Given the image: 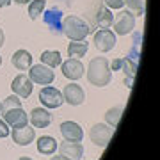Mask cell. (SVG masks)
I'll return each instance as SVG.
<instances>
[{"instance_id":"6da1fadb","label":"cell","mask_w":160,"mask_h":160,"mask_svg":"<svg viewBox=\"0 0 160 160\" xmlns=\"http://www.w3.org/2000/svg\"><path fill=\"white\" fill-rule=\"evenodd\" d=\"M87 80L96 87L109 86V82L112 80L109 61H107L105 57L91 59V62H89V66H87Z\"/></svg>"},{"instance_id":"7a4b0ae2","label":"cell","mask_w":160,"mask_h":160,"mask_svg":"<svg viewBox=\"0 0 160 160\" xmlns=\"http://www.w3.org/2000/svg\"><path fill=\"white\" fill-rule=\"evenodd\" d=\"M89 32H91V29H89L87 22H84L78 16H68L62 22V34L71 41H84L89 36Z\"/></svg>"},{"instance_id":"3957f363","label":"cell","mask_w":160,"mask_h":160,"mask_svg":"<svg viewBox=\"0 0 160 160\" xmlns=\"http://www.w3.org/2000/svg\"><path fill=\"white\" fill-rule=\"evenodd\" d=\"M29 78L32 80V84H39V86H50L55 80V73L52 71V68H48L46 64H34L30 66Z\"/></svg>"},{"instance_id":"277c9868","label":"cell","mask_w":160,"mask_h":160,"mask_svg":"<svg viewBox=\"0 0 160 160\" xmlns=\"http://www.w3.org/2000/svg\"><path fill=\"white\" fill-rule=\"evenodd\" d=\"M39 102L45 105L46 109H59L64 103L62 92L53 86H45L39 91Z\"/></svg>"},{"instance_id":"5b68a950","label":"cell","mask_w":160,"mask_h":160,"mask_svg":"<svg viewBox=\"0 0 160 160\" xmlns=\"http://www.w3.org/2000/svg\"><path fill=\"white\" fill-rule=\"evenodd\" d=\"M112 133H114V128L109 125H105V123H98L91 128L89 132V137L94 144H96L98 148H107V144L110 142V139H112Z\"/></svg>"},{"instance_id":"8992f818","label":"cell","mask_w":160,"mask_h":160,"mask_svg":"<svg viewBox=\"0 0 160 160\" xmlns=\"http://www.w3.org/2000/svg\"><path fill=\"white\" fill-rule=\"evenodd\" d=\"M112 25H114V34L126 36L128 32H132V30L135 29V16L128 9L126 11H121L116 14Z\"/></svg>"},{"instance_id":"52a82bcc","label":"cell","mask_w":160,"mask_h":160,"mask_svg":"<svg viewBox=\"0 0 160 160\" xmlns=\"http://www.w3.org/2000/svg\"><path fill=\"white\" fill-rule=\"evenodd\" d=\"M43 22H45V25L50 29L52 34H61V32H62L64 16H62V11L57 9V7H52L48 11H43Z\"/></svg>"},{"instance_id":"ba28073f","label":"cell","mask_w":160,"mask_h":160,"mask_svg":"<svg viewBox=\"0 0 160 160\" xmlns=\"http://www.w3.org/2000/svg\"><path fill=\"white\" fill-rule=\"evenodd\" d=\"M94 46H96L98 52H110L116 46V34L110 29H100L94 34V39H92Z\"/></svg>"},{"instance_id":"9c48e42d","label":"cell","mask_w":160,"mask_h":160,"mask_svg":"<svg viewBox=\"0 0 160 160\" xmlns=\"http://www.w3.org/2000/svg\"><path fill=\"white\" fill-rule=\"evenodd\" d=\"M4 116V121H6L9 126L12 128H20V126L29 125V118H27V112L22 109V107H14V109H7L2 112Z\"/></svg>"},{"instance_id":"30bf717a","label":"cell","mask_w":160,"mask_h":160,"mask_svg":"<svg viewBox=\"0 0 160 160\" xmlns=\"http://www.w3.org/2000/svg\"><path fill=\"white\" fill-rule=\"evenodd\" d=\"M11 89L18 98H29L32 94L34 84H32V80L27 75L22 73V75H18V77H14V80H12V84H11Z\"/></svg>"},{"instance_id":"8fae6325","label":"cell","mask_w":160,"mask_h":160,"mask_svg":"<svg viewBox=\"0 0 160 160\" xmlns=\"http://www.w3.org/2000/svg\"><path fill=\"white\" fill-rule=\"evenodd\" d=\"M62 98H64V102L66 103L77 107V105H82V103H84V100H86V92H84V89H82L78 84L71 82V84H68V86L64 87Z\"/></svg>"},{"instance_id":"7c38bea8","label":"cell","mask_w":160,"mask_h":160,"mask_svg":"<svg viewBox=\"0 0 160 160\" xmlns=\"http://www.w3.org/2000/svg\"><path fill=\"white\" fill-rule=\"evenodd\" d=\"M61 133H62L64 141H69V142H80L84 139V130L75 121H64L61 125Z\"/></svg>"},{"instance_id":"4fadbf2b","label":"cell","mask_w":160,"mask_h":160,"mask_svg":"<svg viewBox=\"0 0 160 160\" xmlns=\"http://www.w3.org/2000/svg\"><path fill=\"white\" fill-rule=\"evenodd\" d=\"M62 75L69 80H78L84 77V64L78 59H68L66 62H61Z\"/></svg>"},{"instance_id":"5bb4252c","label":"cell","mask_w":160,"mask_h":160,"mask_svg":"<svg viewBox=\"0 0 160 160\" xmlns=\"http://www.w3.org/2000/svg\"><path fill=\"white\" fill-rule=\"evenodd\" d=\"M34 139H36V132L29 125L20 126V128H12V141L18 146H29Z\"/></svg>"},{"instance_id":"9a60e30c","label":"cell","mask_w":160,"mask_h":160,"mask_svg":"<svg viewBox=\"0 0 160 160\" xmlns=\"http://www.w3.org/2000/svg\"><path fill=\"white\" fill-rule=\"evenodd\" d=\"M57 148L61 151V155L69 160H80L84 157V146L80 142H69V141H66V142H62Z\"/></svg>"},{"instance_id":"2e32d148","label":"cell","mask_w":160,"mask_h":160,"mask_svg":"<svg viewBox=\"0 0 160 160\" xmlns=\"http://www.w3.org/2000/svg\"><path fill=\"white\" fill-rule=\"evenodd\" d=\"M29 121L32 123V126H36V128H46V126L52 123V114L46 109L38 107V109H34L30 112Z\"/></svg>"},{"instance_id":"e0dca14e","label":"cell","mask_w":160,"mask_h":160,"mask_svg":"<svg viewBox=\"0 0 160 160\" xmlns=\"http://www.w3.org/2000/svg\"><path fill=\"white\" fill-rule=\"evenodd\" d=\"M11 62L16 69L27 71V68L32 66V55H30V52H27V50H16L14 53H12Z\"/></svg>"},{"instance_id":"ac0fdd59","label":"cell","mask_w":160,"mask_h":160,"mask_svg":"<svg viewBox=\"0 0 160 160\" xmlns=\"http://www.w3.org/2000/svg\"><path fill=\"white\" fill-rule=\"evenodd\" d=\"M57 141L50 135H43V137L38 139V151L41 155H53L55 149H57Z\"/></svg>"},{"instance_id":"d6986e66","label":"cell","mask_w":160,"mask_h":160,"mask_svg":"<svg viewBox=\"0 0 160 160\" xmlns=\"http://www.w3.org/2000/svg\"><path fill=\"white\" fill-rule=\"evenodd\" d=\"M89 50V43L86 39L84 41H73V43H69L68 46V55L71 59H78V57H84Z\"/></svg>"},{"instance_id":"ffe728a7","label":"cell","mask_w":160,"mask_h":160,"mask_svg":"<svg viewBox=\"0 0 160 160\" xmlns=\"http://www.w3.org/2000/svg\"><path fill=\"white\" fill-rule=\"evenodd\" d=\"M41 62L46 64L48 68H57V66H61V62H62V59H61V53L55 50H45L43 53H41Z\"/></svg>"},{"instance_id":"44dd1931","label":"cell","mask_w":160,"mask_h":160,"mask_svg":"<svg viewBox=\"0 0 160 160\" xmlns=\"http://www.w3.org/2000/svg\"><path fill=\"white\" fill-rule=\"evenodd\" d=\"M114 22V14L110 11L109 7H102L98 9V14H96V23L102 27V29H109L110 25Z\"/></svg>"},{"instance_id":"7402d4cb","label":"cell","mask_w":160,"mask_h":160,"mask_svg":"<svg viewBox=\"0 0 160 160\" xmlns=\"http://www.w3.org/2000/svg\"><path fill=\"white\" fill-rule=\"evenodd\" d=\"M141 46H142V32H135L132 41V50L128 52V59L137 62V59L141 57Z\"/></svg>"},{"instance_id":"603a6c76","label":"cell","mask_w":160,"mask_h":160,"mask_svg":"<svg viewBox=\"0 0 160 160\" xmlns=\"http://www.w3.org/2000/svg\"><path fill=\"white\" fill-rule=\"evenodd\" d=\"M46 6V0H30L29 2V16L30 20H38L43 14Z\"/></svg>"},{"instance_id":"cb8c5ba5","label":"cell","mask_w":160,"mask_h":160,"mask_svg":"<svg viewBox=\"0 0 160 160\" xmlns=\"http://www.w3.org/2000/svg\"><path fill=\"white\" fill-rule=\"evenodd\" d=\"M121 112H123V107H114V109H109V110H107V114H105V121L109 123V126L116 128V126L119 125Z\"/></svg>"},{"instance_id":"d4e9b609","label":"cell","mask_w":160,"mask_h":160,"mask_svg":"<svg viewBox=\"0 0 160 160\" xmlns=\"http://www.w3.org/2000/svg\"><path fill=\"white\" fill-rule=\"evenodd\" d=\"M126 9L133 16H142L144 14V0H125Z\"/></svg>"},{"instance_id":"484cf974","label":"cell","mask_w":160,"mask_h":160,"mask_svg":"<svg viewBox=\"0 0 160 160\" xmlns=\"http://www.w3.org/2000/svg\"><path fill=\"white\" fill-rule=\"evenodd\" d=\"M121 69L125 71V75H128L130 78H133L135 69H137V62H135V61H132V59H128V57L121 59Z\"/></svg>"},{"instance_id":"4316f807","label":"cell","mask_w":160,"mask_h":160,"mask_svg":"<svg viewBox=\"0 0 160 160\" xmlns=\"http://www.w3.org/2000/svg\"><path fill=\"white\" fill-rule=\"evenodd\" d=\"M14 107H22V100H20L16 94H12V96L6 98V100L2 102V109H0V112H4V110H7V109H14Z\"/></svg>"},{"instance_id":"83f0119b","label":"cell","mask_w":160,"mask_h":160,"mask_svg":"<svg viewBox=\"0 0 160 160\" xmlns=\"http://www.w3.org/2000/svg\"><path fill=\"white\" fill-rule=\"evenodd\" d=\"M105 6L109 9H121L125 6V0H105Z\"/></svg>"},{"instance_id":"f1b7e54d","label":"cell","mask_w":160,"mask_h":160,"mask_svg":"<svg viewBox=\"0 0 160 160\" xmlns=\"http://www.w3.org/2000/svg\"><path fill=\"white\" fill-rule=\"evenodd\" d=\"M11 132H9V125H7L4 119H0V139H4V137H7Z\"/></svg>"},{"instance_id":"f546056e","label":"cell","mask_w":160,"mask_h":160,"mask_svg":"<svg viewBox=\"0 0 160 160\" xmlns=\"http://www.w3.org/2000/svg\"><path fill=\"white\" fill-rule=\"evenodd\" d=\"M112 69H121V59H116L112 62Z\"/></svg>"},{"instance_id":"4dcf8cb0","label":"cell","mask_w":160,"mask_h":160,"mask_svg":"<svg viewBox=\"0 0 160 160\" xmlns=\"http://www.w3.org/2000/svg\"><path fill=\"white\" fill-rule=\"evenodd\" d=\"M11 4V0H0V7H7Z\"/></svg>"},{"instance_id":"1f68e13d","label":"cell","mask_w":160,"mask_h":160,"mask_svg":"<svg viewBox=\"0 0 160 160\" xmlns=\"http://www.w3.org/2000/svg\"><path fill=\"white\" fill-rule=\"evenodd\" d=\"M4 39H6V36H4V30L0 29V46L4 45Z\"/></svg>"},{"instance_id":"d6a6232c","label":"cell","mask_w":160,"mask_h":160,"mask_svg":"<svg viewBox=\"0 0 160 160\" xmlns=\"http://www.w3.org/2000/svg\"><path fill=\"white\" fill-rule=\"evenodd\" d=\"M52 160H69V158H66V157L61 155V157H52Z\"/></svg>"},{"instance_id":"836d02e7","label":"cell","mask_w":160,"mask_h":160,"mask_svg":"<svg viewBox=\"0 0 160 160\" xmlns=\"http://www.w3.org/2000/svg\"><path fill=\"white\" fill-rule=\"evenodd\" d=\"M14 2H16V4H29L30 0H14Z\"/></svg>"},{"instance_id":"e575fe53","label":"cell","mask_w":160,"mask_h":160,"mask_svg":"<svg viewBox=\"0 0 160 160\" xmlns=\"http://www.w3.org/2000/svg\"><path fill=\"white\" fill-rule=\"evenodd\" d=\"M20 160H32V158H29V157H22Z\"/></svg>"},{"instance_id":"d590c367","label":"cell","mask_w":160,"mask_h":160,"mask_svg":"<svg viewBox=\"0 0 160 160\" xmlns=\"http://www.w3.org/2000/svg\"><path fill=\"white\" fill-rule=\"evenodd\" d=\"M0 109H2V102H0Z\"/></svg>"},{"instance_id":"8d00e7d4","label":"cell","mask_w":160,"mask_h":160,"mask_svg":"<svg viewBox=\"0 0 160 160\" xmlns=\"http://www.w3.org/2000/svg\"><path fill=\"white\" fill-rule=\"evenodd\" d=\"M0 64H2V57H0Z\"/></svg>"}]
</instances>
